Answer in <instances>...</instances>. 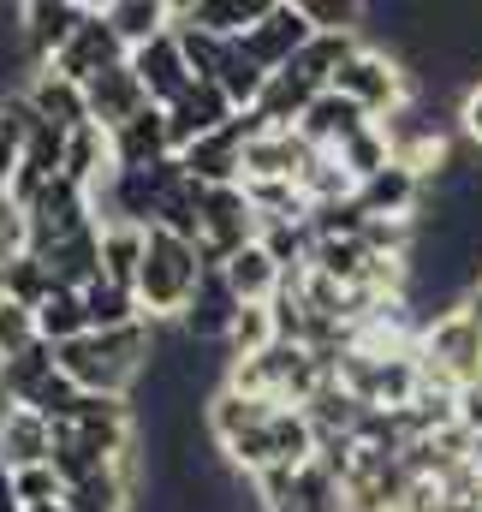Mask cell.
Here are the masks:
<instances>
[{
    "instance_id": "6da1fadb",
    "label": "cell",
    "mask_w": 482,
    "mask_h": 512,
    "mask_svg": "<svg viewBox=\"0 0 482 512\" xmlns=\"http://www.w3.org/2000/svg\"><path fill=\"white\" fill-rule=\"evenodd\" d=\"M203 274H209V262H203V251H197L191 239H179V233H167V227H149L143 268H137V286H131L143 322H149V328L185 322V310H191Z\"/></svg>"
},
{
    "instance_id": "7a4b0ae2",
    "label": "cell",
    "mask_w": 482,
    "mask_h": 512,
    "mask_svg": "<svg viewBox=\"0 0 482 512\" xmlns=\"http://www.w3.org/2000/svg\"><path fill=\"white\" fill-rule=\"evenodd\" d=\"M334 90L346 96V102H358L363 114L375 120V126H387V120H399L405 108H411V96H417V84H411V72L387 54V48H358L346 66H340V78H334Z\"/></svg>"
},
{
    "instance_id": "3957f363",
    "label": "cell",
    "mask_w": 482,
    "mask_h": 512,
    "mask_svg": "<svg viewBox=\"0 0 482 512\" xmlns=\"http://www.w3.org/2000/svg\"><path fill=\"white\" fill-rule=\"evenodd\" d=\"M417 370H423V382L453 387V393L482 376V334L465 322V310H447V316L423 322V334H417Z\"/></svg>"
},
{
    "instance_id": "277c9868",
    "label": "cell",
    "mask_w": 482,
    "mask_h": 512,
    "mask_svg": "<svg viewBox=\"0 0 482 512\" xmlns=\"http://www.w3.org/2000/svg\"><path fill=\"white\" fill-rule=\"evenodd\" d=\"M84 227H96V197L72 179H54L30 209H18V251L42 256L54 245H66L72 233H84Z\"/></svg>"
},
{
    "instance_id": "5b68a950",
    "label": "cell",
    "mask_w": 482,
    "mask_h": 512,
    "mask_svg": "<svg viewBox=\"0 0 482 512\" xmlns=\"http://www.w3.org/2000/svg\"><path fill=\"white\" fill-rule=\"evenodd\" d=\"M262 221L244 197V185H221V191H203V209H197V251L209 268H221L227 256H239L244 245H256Z\"/></svg>"
},
{
    "instance_id": "8992f818",
    "label": "cell",
    "mask_w": 482,
    "mask_h": 512,
    "mask_svg": "<svg viewBox=\"0 0 482 512\" xmlns=\"http://www.w3.org/2000/svg\"><path fill=\"white\" fill-rule=\"evenodd\" d=\"M310 36H316V30H310V18H304L298 0H268V12L239 36V54L274 78V72H286V66L310 48Z\"/></svg>"
},
{
    "instance_id": "52a82bcc",
    "label": "cell",
    "mask_w": 482,
    "mask_h": 512,
    "mask_svg": "<svg viewBox=\"0 0 482 512\" xmlns=\"http://www.w3.org/2000/svg\"><path fill=\"white\" fill-rule=\"evenodd\" d=\"M256 131H268L256 114H233V126H221L215 137H203V143H191V149L179 155L185 179H191V185H203V191L244 185V143H250Z\"/></svg>"
},
{
    "instance_id": "ba28073f",
    "label": "cell",
    "mask_w": 482,
    "mask_h": 512,
    "mask_svg": "<svg viewBox=\"0 0 482 512\" xmlns=\"http://www.w3.org/2000/svg\"><path fill=\"white\" fill-rule=\"evenodd\" d=\"M48 66H54L60 78H72L78 90H90V84H96L102 72L125 66V42L114 36V24L102 18V6H96V0H90V18L78 24V36H72V42H66V48H60V54H54Z\"/></svg>"
},
{
    "instance_id": "9c48e42d",
    "label": "cell",
    "mask_w": 482,
    "mask_h": 512,
    "mask_svg": "<svg viewBox=\"0 0 482 512\" xmlns=\"http://www.w3.org/2000/svg\"><path fill=\"white\" fill-rule=\"evenodd\" d=\"M167 114V149L173 155H185L191 143H203V137H215L221 126H233V102H227V90L221 84H191L173 108H161Z\"/></svg>"
},
{
    "instance_id": "30bf717a",
    "label": "cell",
    "mask_w": 482,
    "mask_h": 512,
    "mask_svg": "<svg viewBox=\"0 0 482 512\" xmlns=\"http://www.w3.org/2000/svg\"><path fill=\"white\" fill-rule=\"evenodd\" d=\"M84 18H90V0H30V6H18V36H24L30 60L48 66L78 36Z\"/></svg>"
},
{
    "instance_id": "8fae6325",
    "label": "cell",
    "mask_w": 482,
    "mask_h": 512,
    "mask_svg": "<svg viewBox=\"0 0 482 512\" xmlns=\"http://www.w3.org/2000/svg\"><path fill=\"white\" fill-rule=\"evenodd\" d=\"M125 66L137 72V84H143V96L155 102V108H173L197 78H191V66H185V48H179V36L167 30V36H155L149 48H131L125 54Z\"/></svg>"
},
{
    "instance_id": "7c38bea8",
    "label": "cell",
    "mask_w": 482,
    "mask_h": 512,
    "mask_svg": "<svg viewBox=\"0 0 482 512\" xmlns=\"http://www.w3.org/2000/svg\"><path fill=\"white\" fill-rule=\"evenodd\" d=\"M310 143L298 131H256L244 143V185H298V173L310 167Z\"/></svg>"
},
{
    "instance_id": "4fadbf2b",
    "label": "cell",
    "mask_w": 482,
    "mask_h": 512,
    "mask_svg": "<svg viewBox=\"0 0 482 512\" xmlns=\"http://www.w3.org/2000/svg\"><path fill=\"white\" fill-rule=\"evenodd\" d=\"M375 120L363 114L358 102H346L340 90H322L310 108H304V120H298V137L316 149V155H334V149H346L358 131H369Z\"/></svg>"
},
{
    "instance_id": "5bb4252c",
    "label": "cell",
    "mask_w": 482,
    "mask_h": 512,
    "mask_svg": "<svg viewBox=\"0 0 482 512\" xmlns=\"http://www.w3.org/2000/svg\"><path fill=\"white\" fill-rule=\"evenodd\" d=\"M54 459V423L30 405H6L0 411V471H30Z\"/></svg>"
},
{
    "instance_id": "9a60e30c",
    "label": "cell",
    "mask_w": 482,
    "mask_h": 512,
    "mask_svg": "<svg viewBox=\"0 0 482 512\" xmlns=\"http://www.w3.org/2000/svg\"><path fill=\"white\" fill-rule=\"evenodd\" d=\"M239 310H244V304L233 298V286L221 280V268H209L179 328H185V340H197V346H227V334H233V322H239Z\"/></svg>"
},
{
    "instance_id": "2e32d148",
    "label": "cell",
    "mask_w": 482,
    "mask_h": 512,
    "mask_svg": "<svg viewBox=\"0 0 482 512\" xmlns=\"http://www.w3.org/2000/svg\"><path fill=\"white\" fill-rule=\"evenodd\" d=\"M24 102H30V114H36L42 126H54V131L90 126V102H84V90H78L72 78H60L54 66H36V72H30Z\"/></svg>"
},
{
    "instance_id": "e0dca14e",
    "label": "cell",
    "mask_w": 482,
    "mask_h": 512,
    "mask_svg": "<svg viewBox=\"0 0 482 512\" xmlns=\"http://www.w3.org/2000/svg\"><path fill=\"white\" fill-rule=\"evenodd\" d=\"M84 102H90V126H102V131H120V126H131L143 108H155V102L143 96V84H137V72H131V66L102 72V78L84 90Z\"/></svg>"
},
{
    "instance_id": "ac0fdd59",
    "label": "cell",
    "mask_w": 482,
    "mask_h": 512,
    "mask_svg": "<svg viewBox=\"0 0 482 512\" xmlns=\"http://www.w3.org/2000/svg\"><path fill=\"white\" fill-rule=\"evenodd\" d=\"M262 12H268V0H173V24L209 30L221 42H239Z\"/></svg>"
},
{
    "instance_id": "d6986e66",
    "label": "cell",
    "mask_w": 482,
    "mask_h": 512,
    "mask_svg": "<svg viewBox=\"0 0 482 512\" xmlns=\"http://www.w3.org/2000/svg\"><path fill=\"white\" fill-rule=\"evenodd\" d=\"M221 280L233 286V298H239V304H274V298H280V286H286V268L262 251V239H256V245H244L239 256H227V262H221Z\"/></svg>"
},
{
    "instance_id": "ffe728a7",
    "label": "cell",
    "mask_w": 482,
    "mask_h": 512,
    "mask_svg": "<svg viewBox=\"0 0 482 512\" xmlns=\"http://www.w3.org/2000/svg\"><path fill=\"white\" fill-rule=\"evenodd\" d=\"M108 137H114V173H137V167L173 161V149H167V114L161 108H143L131 126L108 131Z\"/></svg>"
},
{
    "instance_id": "44dd1931",
    "label": "cell",
    "mask_w": 482,
    "mask_h": 512,
    "mask_svg": "<svg viewBox=\"0 0 482 512\" xmlns=\"http://www.w3.org/2000/svg\"><path fill=\"white\" fill-rule=\"evenodd\" d=\"M60 179H72V185H84L90 197L114 179V137L102 126H78L66 131V167H60Z\"/></svg>"
},
{
    "instance_id": "7402d4cb",
    "label": "cell",
    "mask_w": 482,
    "mask_h": 512,
    "mask_svg": "<svg viewBox=\"0 0 482 512\" xmlns=\"http://www.w3.org/2000/svg\"><path fill=\"white\" fill-rule=\"evenodd\" d=\"M102 18L114 24V36L131 48H149L155 36L173 30V0H102Z\"/></svg>"
},
{
    "instance_id": "603a6c76",
    "label": "cell",
    "mask_w": 482,
    "mask_h": 512,
    "mask_svg": "<svg viewBox=\"0 0 482 512\" xmlns=\"http://www.w3.org/2000/svg\"><path fill=\"white\" fill-rule=\"evenodd\" d=\"M143 245H149V227H137V221H102V280L131 292L137 268H143Z\"/></svg>"
},
{
    "instance_id": "cb8c5ba5",
    "label": "cell",
    "mask_w": 482,
    "mask_h": 512,
    "mask_svg": "<svg viewBox=\"0 0 482 512\" xmlns=\"http://www.w3.org/2000/svg\"><path fill=\"white\" fill-rule=\"evenodd\" d=\"M36 334H42V346H72V340H84L90 334V316H84V292H72V286H54L42 304H36Z\"/></svg>"
},
{
    "instance_id": "d4e9b609",
    "label": "cell",
    "mask_w": 482,
    "mask_h": 512,
    "mask_svg": "<svg viewBox=\"0 0 482 512\" xmlns=\"http://www.w3.org/2000/svg\"><path fill=\"white\" fill-rule=\"evenodd\" d=\"M54 346H30L24 358H12V364H0V399L6 405H36V393L54 382Z\"/></svg>"
},
{
    "instance_id": "484cf974",
    "label": "cell",
    "mask_w": 482,
    "mask_h": 512,
    "mask_svg": "<svg viewBox=\"0 0 482 512\" xmlns=\"http://www.w3.org/2000/svg\"><path fill=\"white\" fill-rule=\"evenodd\" d=\"M84 316H90V334H120V328H137L143 322L137 292L108 286V280H90L84 286Z\"/></svg>"
},
{
    "instance_id": "4316f807",
    "label": "cell",
    "mask_w": 482,
    "mask_h": 512,
    "mask_svg": "<svg viewBox=\"0 0 482 512\" xmlns=\"http://www.w3.org/2000/svg\"><path fill=\"white\" fill-rule=\"evenodd\" d=\"M0 292L36 310V304H42V298L54 292V274L42 268V256H30V251H6V256H0Z\"/></svg>"
},
{
    "instance_id": "83f0119b",
    "label": "cell",
    "mask_w": 482,
    "mask_h": 512,
    "mask_svg": "<svg viewBox=\"0 0 482 512\" xmlns=\"http://www.w3.org/2000/svg\"><path fill=\"white\" fill-rule=\"evenodd\" d=\"M173 36H179V48H185L191 78H197V84H221V72L233 66V42L209 36V30H191V24H173Z\"/></svg>"
},
{
    "instance_id": "f1b7e54d",
    "label": "cell",
    "mask_w": 482,
    "mask_h": 512,
    "mask_svg": "<svg viewBox=\"0 0 482 512\" xmlns=\"http://www.w3.org/2000/svg\"><path fill=\"white\" fill-rule=\"evenodd\" d=\"M334 161L352 173V185H369L375 173L393 167V137H387V126H369V131H358L346 149H334Z\"/></svg>"
},
{
    "instance_id": "f546056e",
    "label": "cell",
    "mask_w": 482,
    "mask_h": 512,
    "mask_svg": "<svg viewBox=\"0 0 482 512\" xmlns=\"http://www.w3.org/2000/svg\"><path fill=\"white\" fill-rule=\"evenodd\" d=\"M280 334H274V310L268 304H244L239 322H233V334H227V358L244 364V358H256V352H268Z\"/></svg>"
},
{
    "instance_id": "4dcf8cb0",
    "label": "cell",
    "mask_w": 482,
    "mask_h": 512,
    "mask_svg": "<svg viewBox=\"0 0 482 512\" xmlns=\"http://www.w3.org/2000/svg\"><path fill=\"white\" fill-rule=\"evenodd\" d=\"M30 346H42V334H36V310L0 292V364H12V358H24Z\"/></svg>"
},
{
    "instance_id": "1f68e13d",
    "label": "cell",
    "mask_w": 482,
    "mask_h": 512,
    "mask_svg": "<svg viewBox=\"0 0 482 512\" xmlns=\"http://www.w3.org/2000/svg\"><path fill=\"white\" fill-rule=\"evenodd\" d=\"M12 495L18 507H48V501H66V483L54 465H30V471H12Z\"/></svg>"
},
{
    "instance_id": "d6a6232c",
    "label": "cell",
    "mask_w": 482,
    "mask_h": 512,
    "mask_svg": "<svg viewBox=\"0 0 482 512\" xmlns=\"http://www.w3.org/2000/svg\"><path fill=\"white\" fill-rule=\"evenodd\" d=\"M453 399H459V429L482 447V376H477V382H465Z\"/></svg>"
},
{
    "instance_id": "836d02e7",
    "label": "cell",
    "mask_w": 482,
    "mask_h": 512,
    "mask_svg": "<svg viewBox=\"0 0 482 512\" xmlns=\"http://www.w3.org/2000/svg\"><path fill=\"white\" fill-rule=\"evenodd\" d=\"M459 126H465L471 143H482V78L465 90V102H459Z\"/></svg>"
},
{
    "instance_id": "e575fe53",
    "label": "cell",
    "mask_w": 482,
    "mask_h": 512,
    "mask_svg": "<svg viewBox=\"0 0 482 512\" xmlns=\"http://www.w3.org/2000/svg\"><path fill=\"white\" fill-rule=\"evenodd\" d=\"M18 149H24V143H18V137H6V131H0V203H6V197H12V173H18Z\"/></svg>"
},
{
    "instance_id": "d590c367",
    "label": "cell",
    "mask_w": 482,
    "mask_h": 512,
    "mask_svg": "<svg viewBox=\"0 0 482 512\" xmlns=\"http://www.w3.org/2000/svg\"><path fill=\"white\" fill-rule=\"evenodd\" d=\"M459 310H465V322L482 334V286H477V292H465V304H459Z\"/></svg>"
},
{
    "instance_id": "8d00e7d4",
    "label": "cell",
    "mask_w": 482,
    "mask_h": 512,
    "mask_svg": "<svg viewBox=\"0 0 482 512\" xmlns=\"http://www.w3.org/2000/svg\"><path fill=\"white\" fill-rule=\"evenodd\" d=\"M0 512H24L18 495H12V471H0Z\"/></svg>"
},
{
    "instance_id": "74e56055",
    "label": "cell",
    "mask_w": 482,
    "mask_h": 512,
    "mask_svg": "<svg viewBox=\"0 0 482 512\" xmlns=\"http://www.w3.org/2000/svg\"><path fill=\"white\" fill-rule=\"evenodd\" d=\"M24 512H66V501H48V507H24Z\"/></svg>"
}]
</instances>
